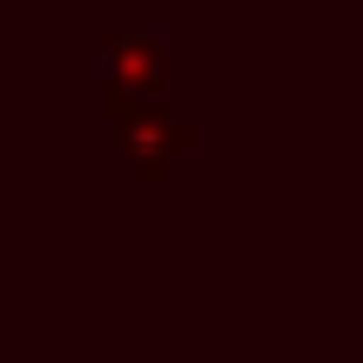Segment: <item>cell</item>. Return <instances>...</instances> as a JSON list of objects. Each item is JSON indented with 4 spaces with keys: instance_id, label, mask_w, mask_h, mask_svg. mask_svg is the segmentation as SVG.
I'll return each mask as SVG.
<instances>
[{
    "instance_id": "3",
    "label": "cell",
    "mask_w": 363,
    "mask_h": 363,
    "mask_svg": "<svg viewBox=\"0 0 363 363\" xmlns=\"http://www.w3.org/2000/svg\"><path fill=\"white\" fill-rule=\"evenodd\" d=\"M337 7H357V0H337Z\"/></svg>"
},
{
    "instance_id": "2",
    "label": "cell",
    "mask_w": 363,
    "mask_h": 363,
    "mask_svg": "<svg viewBox=\"0 0 363 363\" xmlns=\"http://www.w3.org/2000/svg\"><path fill=\"white\" fill-rule=\"evenodd\" d=\"M108 88L162 101V94H169V54H162V40L135 34V27H115V34H108Z\"/></svg>"
},
{
    "instance_id": "1",
    "label": "cell",
    "mask_w": 363,
    "mask_h": 363,
    "mask_svg": "<svg viewBox=\"0 0 363 363\" xmlns=\"http://www.w3.org/2000/svg\"><path fill=\"white\" fill-rule=\"evenodd\" d=\"M108 121H115V142L142 182H162L175 155H189L202 142L189 121L169 115V101H142V94H115V88H108Z\"/></svg>"
}]
</instances>
